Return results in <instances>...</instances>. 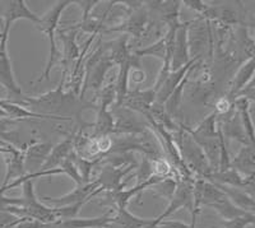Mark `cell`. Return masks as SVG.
<instances>
[{"instance_id":"1","label":"cell","mask_w":255,"mask_h":228,"mask_svg":"<svg viewBox=\"0 0 255 228\" xmlns=\"http://www.w3.org/2000/svg\"><path fill=\"white\" fill-rule=\"evenodd\" d=\"M70 4H74V1H72V0H61V1H58V3L54 4L49 12H46L42 17H40V23L37 24V28L40 29L44 35H46L47 38H49L50 52L46 68H45L44 73H42V77L38 79V82L44 81V79H47V81H49L50 73H51L52 68H54V64L58 61L59 51L55 42V31L56 28H58L61 14H63L64 10H65Z\"/></svg>"},{"instance_id":"2","label":"cell","mask_w":255,"mask_h":228,"mask_svg":"<svg viewBox=\"0 0 255 228\" xmlns=\"http://www.w3.org/2000/svg\"><path fill=\"white\" fill-rule=\"evenodd\" d=\"M0 26H1V31H0V86H3L8 92L9 101L18 102L23 99L24 96L15 81L12 60H10L8 52V38L12 26L4 23H0Z\"/></svg>"},{"instance_id":"3","label":"cell","mask_w":255,"mask_h":228,"mask_svg":"<svg viewBox=\"0 0 255 228\" xmlns=\"http://www.w3.org/2000/svg\"><path fill=\"white\" fill-rule=\"evenodd\" d=\"M0 153L4 154L6 166V173L4 177L3 186L22 179L27 175L26 171V148H18L14 144L5 142L3 147H0Z\"/></svg>"},{"instance_id":"4","label":"cell","mask_w":255,"mask_h":228,"mask_svg":"<svg viewBox=\"0 0 255 228\" xmlns=\"http://www.w3.org/2000/svg\"><path fill=\"white\" fill-rule=\"evenodd\" d=\"M102 188L100 186V184L97 181H90L87 184H83V185L77 186L73 191H70L67 195H63L60 198H47L44 197L45 203L47 204L54 205V208H60V207H65V205H72L77 204V203H86L88 200H91L92 198H95L96 195H99L100 193H102Z\"/></svg>"},{"instance_id":"5","label":"cell","mask_w":255,"mask_h":228,"mask_svg":"<svg viewBox=\"0 0 255 228\" xmlns=\"http://www.w3.org/2000/svg\"><path fill=\"white\" fill-rule=\"evenodd\" d=\"M181 138H183L181 149H183L184 158L189 162V165L193 167V170L202 175L203 179H207L213 171H212L211 165H209L208 159H207L206 154L203 153L202 148L194 142V139L191 138L188 133H186V135L181 134Z\"/></svg>"},{"instance_id":"6","label":"cell","mask_w":255,"mask_h":228,"mask_svg":"<svg viewBox=\"0 0 255 228\" xmlns=\"http://www.w3.org/2000/svg\"><path fill=\"white\" fill-rule=\"evenodd\" d=\"M191 22L180 23L175 33L174 49L171 56V72L179 70L186 65L190 59V46H189V27Z\"/></svg>"},{"instance_id":"7","label":"cell","mask_w":255,"mask_h":228,"mask_svg":"<svg viewBox=\"0 0 255 228\" xmlns=\"http://www.w3.org/2000/svg\"><path fill=\"white\" fill-rule=\"evenodd\" d=\"M0 8V23L12 26L18 19H28L37 26L40 23V17L32 12L26 1L23 0H12L3 1Z\"/></svg>"},{"instance_id":"8","label":"cell","mask_w":255,"mask_h":228,"mask_svg":"<svg viewBox=\"0 0 255 228\" xmlns=\"http://www.w3.org/2000/svg\"><path fill=\"white\" fill-rule=\"evenodd\" d=\"M199 56H194V58L191 59L190 61H189L186 65H184L181 69L179 70H175V72H171L170 73V75L167 77V79L165 81V83L162 84V87L159 88L158 92H157L156 95V102L159 105H165L166 101L168 100V97L172 95V92H174L175 90L177 88V86H179L181 82L184 81V79L186 78L189 75V72L193 69H195V67H197V61L199 60Z\"/></svg>"},{"instance_id":"9","label":"cell","mask_w":255,"mask_h":228,"mask_svg":"<svg viewBox=\"0 0 255 228\" xmlns=\"http://www.w3.org/2000/svg\"><path fill=\"white\" fill-rule=\"evenodd\" d=\"M148 23V13L144 9V6L136 9L135 12L130 15V18L122 23L120 26H115L109 28L108 31H120V32H127L129 35L134 36V37L139 38L140 36H143L145 33V29H147Z\"/></svg>"},{"instance_id":"10","label":"cell","mask_w":255,"mask_h":228,"mask_svg":"<svg viewBox=\"0 0 255 228\" xmlns=\"http://www.w3.org/2000/svg\"><path fill=\"white\" fill-rule=\"evenodd\" d=\"M255 74V58L248 59L245 63L239 68L238 73L235 74L231 82V88L227 95L230 100L235 101L239 93L244 91L248 87V84L252 82L253 77Z\"/></svg>"},{"instance_id":"11","label":"cell","mask_w":255,"mask_h":228,"mask_svg":"<svg viewBox=\"0 0 255 228\" xmlns=\"http://www.w3.org/2000/svg\"><path fill=\"white\" fill-rule=\"evenodd\" d=\"M110 214L95 217V218H72V220H60L50 223L49 228H109L111 225Z\"/></svg>"},{"instance_id":"12","label":"cell","mask_w":255,"mask_h":228,"mask_svg":"<svg viewBox=\"0 0 255 228\" xmlns=\"http://www.w3.org/2000/svg\"><path fill=\"white\" fill-rule=\"evenodd\" d=\"M74 152V138H67L58 145L52 147L51 152L47 156L46 161L42 165L40 171H49L52 168H58L64 161H67L70 154Z\"/></svg>"},{"instance_id":"13","label":"cell","mask_w":255,"mask_h":228,"mask_svg":"<svg viewBox=\"0 0 255 228\" xmlns=\"http://www.w3.org/2000/svg\"><path fill=\"white\" fill-rule=\"evenodd\" d=\"M231 167L235 168L243 176H250L255 173V147L244 145L235 158L231 161Z\"/></svg>"},{"instance_id":"14","label":"cell","mask_w":255,"mask_h":228,"mask_svg":"<svg viewBox=\"0 0 255 228\" xmlns=\"http://www.w3.org/2000/svg\"><path fill=\"white\" fill-rule=\"evenodd\" d=\"M116 211H118V213H116L115 217L111 218V225L109 227L118 226L120 228H144L147 226L152 225L154 221V218H151V220L139 218V217L130 213L127 208H119Z\"/></svg>"},{"instance_id":"15","label":"cell","mask_w":255,"mask_h":228,"mask_svg":"<svg viewBox=\"0 0 255 228\" xmlns=\"http://www.w3.org/2000/svg\"><path fill=\"white\" fill-rule=\"evenodd\" d=\"M234 102H235V107L240 116L241 124H243L245 135L249 140V144L255 147V127L253 124L252 114H250V102L244 97H239Z\"/></svg>"},{"instance_id":"16","label":"cell","mask_w":255,"mask_h":228,"mask_svg":"<svg viewBox=\"0 0 255 228\" xmlns=\"http://www.w3.org/2000/svg\"><path fill=\"white\" fill-rule=\"evenodd\" d=\"M51 149L52 145L50 143H35V144L28 145L26 148V168L31 165L36 166V162H37L41 170Z\"/></svg>"},{"instance_id":"17","label":"cell","mask_w":255,"mask_h":228,"mask_svg":"<svg viewBox=\"0 0 255 228\" xmlns=\"http://www.w3.org/2000/svg\"><path fill=\"white\" fill-rule=\"evenodd\" d=\"M211 208L215 209L225 221H230L232 220V218H236V217L241 216V214L247 213V212H244L243 209L239 208L238 205L234 204L226 194H225V197L221 198L220 200L213 203V204L211 205Z\"/></svg>"},{"instance_id":"18","label":"cell","mask_w":255,"mask_h":228,"mask_svg":"<svg viewBox=\"0 0 255 228\" xmlns=\"http://www.w3.org/2000/svg\"><path fill=\"white\" fill-rule=\"evenodd\" d=\"M114 129H115V122H114L113 115L109 113L106 107L99 106L97 121L95 124V133L102 138V136L108 135L110 131H114Z\"/></svg>"},{"instance_id":"19","label":"cell","mask_w":255,"mask_h":228,"mask_svg":"<svg viewBox=\"0 0 255 228\" xmlns=\"http://www.w3.org/2000/svg\"><path fill=\"white\" fill-rule=\"evenodd\" d=\"M136 58H142V56H154L159 58L161 60H165L167 58V41L166 37H161L156 42L152 43L151 46H145L143 49H138L133 52Z\"/></svg>"},{"instance_id":"20","label":"cell","mask_w":255,"mask_h":228,"mask_svg":"<svg viewBox=\"0 0 255 228\" xmlns=\"http://www.w3.org/2000/svg\"><path fill=\"white\" fill-rule=\"evenodd\" d=\"M188 78L189 75L186 77L185 79H184L181 83L177 86L176 90L172 92V95L168 97V100L166 101V104L163 105V106L166 107V111H167L168 115H175V114L177 113V110H179L180 107V102H181V96H183V91H184V86L186 84V82H188Z\"/></svg>"},{"instance_id":"21","label":"cell","mask_w":255,"mask_h":228,"mask_svg":"<svg viewBox=\"0 0 255 228\" xmlns=\"http://www.w3.org/2000/svg\"><path fill=\"white\" fill-rule=\"evenodd\" d=\"M153 190L156 191L157 195L165 198L166 200H171L174 197L175 191L177 188V182L171 179H162L158 184L153 185Z\"/></svg>"},{"instance_id":"22","label":"cell","mask_w":255,"mask_h":228,"mask_svg":"<svg viewBox=\"0 0 255 228\" xmlns=\"http://www.w3.org/2000/svg\"><path fill=\"white\" fill-rule=\"evenodd\" d=\"M255 216L252 213H244L230 221H223V228H249L254 226Z\"/></svg>"},{"instance_id":"23","label":"cell","mask_w":255,"mask_h":228,"mask_svg":"<svg viewBox=\"0 0 255 228\" xmlns=\"http://www.w3.org/2000/svg\"><path fill=\"white\" fill-rule=\"evenodd\" d=\"M152 176H153V175H152L151 162L148 161L147 158H143L142 165H140V168H139V172H138V177L140 179L139 184L148 181V180L151 179Z\"/></svg>"},{"instance_id":"24","label":"cell","mask_w":255,"mask_h":228,"mask_svg":"<svg viewBox=\"0 0 255 228\" xmlns=\"http://www.w3.org/2000/svg\"><path fill=\"white\" fill-rule=\"evenodd\" d=\"M241 190L247 193L253 199H255V173H253L250 176H245V182H244Z\"/></svg>"},{"instance_id":"25","label":"cell","mask_w":255,"mask_h":228,"mask_svg":"<svg viewBox=\"0 0 255 228\" xmlns=\"http://www.w3.org/2000/svg\"><path fill=\"white\" fill-rule=\"evenodd\" d=\"M183 3L186 6H189V8L194 9L195 12L199 13L200 15H203L206 13L207 8H208V5L206 3H203V1H200V0H185Z\"/></svg>"},{"instance_id":"26","label":"cell","mask_w":255,"mask_h":228,"mask_svg":"<svg viewBox=\"0 0 255 228\" xmlns=\"http://www.w3.org/2000/svg\"><path fill=\"white\" fill-rule=\"evenodd\" d=\"M158 228H193L190 225L180 221H172V220H162L158 222Z\"/></svg>"},{"instance_id":"27","label":"cell","mask_w":255,"mask_h":228,"mask_svg":"<svg viewBox=\"0 0 255 228\" xmlns=\"http://www.w3.org/2000/svg\"><path fill=\"white\" fill-rule=\"evenodd\" d=\"M239 97H244V99H247L249 102H254L255 104V88H250V90L241 91L236 99H239Z\"/></svg>"},{"instance_id":"28","label":"cell","mask_w":255,"mask_h":228,"mask_svg":"<svg viewBox=\"0 0 255 228\" xmlns=\"http://www.w3.org/2000/svg\"><path fill=\"white\" fill-rule=\"evenodd\" d=\"M250 88H255V75H254V77H253L252 82H250V83L248 84V87H247V88H245V90H250Z\"/></svg>"},{"instance_id":"29","label":"cell","mask_w":255,"mask_h":228,"mask_svg":"<svg viewBox=\"0 0 255 228\" xmlns=\"http://www.w3.org/2000/svg\"><path fill=\"white\" fill-rule=\"evenodd\" d=\"M254 227H255V223H254Z\"/></svg>"},{"instance_id":"30","label":"cell","mask_w":255,"mask_h":228,"mask_svg":"<svg viewBox=\"0 0 255 228\" xmlns=\"http://www.w3.org/2000/svg\"><path fill=\"white\" fill-rule=\"evenodd\" d=\"M156 228H158V227H156Z\"/></svg>"}]
</instances>
